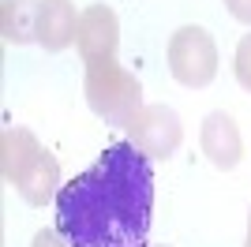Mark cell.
I'll use <instances>...</instances> for the list:
<instances>
[{"label":"cell","instance_id":"6da1fadb","mask_svg":"<svg viewBox=\"0 0 251 247\" xmlns=\"http://www.w3.org/2000/svg\"><path fill=\"white\" fill-rule=\"evenodd\" d=\"M154 221V169L131 143L105 146L56 195V232L68 247H143Z\"/></svg>","mask_w":251,"mask_h":247},{"label":"cell","instance_id":"277c9868","mask_svg":"<svg viewBox=\"0 0 251 247\" xmlns=\"http://www.w3.org/2000/svg\"><path fill=\"white\" fill-rule=\"evenodd\" d=\"M169 72L180 86L202 90L218 75V45L210 38L206 26H180L169 38Z\"/></svg>","mask_w":251,"mask_h":247},{"label":"cell","instance_id":"8fae6325","mask_svg":"<svg viewBox=\"0 0 251 247\" xmlns=\"http://www.w3.org/2000/svg\"><path fill=\"white\" fill-rule=\"evenodd\" d=\"M225 8H229V15H232L236 23L251 26V0H225Z\"/></svg>","mask_w":251,"mask_h":247},{"label":"cell","instance_id":"4fadbf2b","mask_svg":"<svg viewBox=\"0 0 251 247\" xmlns=\"http://www.w3.org/2000/svg\"><path fill=\"white\" fill-rule=\"evenodd\" d=\"M244 247H251V214H248V244H244Z\"/></svg>","mask_w":251,"mask_h":247},{"label":"cell","instance_id":"52a82bcc","mask_svg":"<svg viewBox=\"0 0 251 247\" xmlns=\"http://www.w3.org/2000/svg\"><path fill=\"white\" fill-rule=\"evenodd\" d=\"M199 146L202 154L210 157V165L214 169H221V173H229V169H236L244 157V139H240V127H236V120H232L229 113H210L206 120H202V131H199Z\"/></svg>","mask_w":251,"mask_h":247},{"label":"cell","instance_id":"30bf717a","mask_svg":"<svg viewBox=\"0 0 251 247\" xmlns=\"http://www.w3.org/2000/svg\"><path fill=\"white\" fill-rule=\"evenodd\" d=\"M232 72H236V82L251 94V34H244L240 45H236V60H232Z\"/></svg>","mask_w":251,"mask_h":247},{"label":"cell","instance_id":"8992f818","mask_svg":"<svg viewBox=\"0 0 251 247\" xmlns=\"http://www.w3.org/2000/svg\"><path fill=\"white\" fill-rule=\"evenodd\" d=\"M75 45L83 64L98 60H116V45H120V19L109 4H90L79 11V30H75Z\"/></svg>","mask_w":251,"mask_h":247},{"label":"cell","instance_id":"9c48e42d","mask_svg":"<svg viewBox=\"0 0 251 247\" xmlns=\"http://www.w3.org/2000/svg\"><path fill=\"white\" fill-rule=\"evenodd\" d=\"M38 8H42V0H4L0 4V34L8 45L38 41Z\"/></svg>","mask_w":251,"mask_h":247},{"label":"cell","instance_id":"5b68a950","mask_svg":"<svg viewBox=\"0 0 251 247\" xmlns=\"http://www.w3.org/2000/svg\"><path fill=\"white\" fill-rule=\"evenodd\" d=\"M124 131L127 143L139 146L147 157H173L184 139V124H180L176 109H169V105H143L124 124Z\"/></svg>","mask_w":251,"mask_h":247},{"label":"cell","instance_id":"7c38bea8","mask_svg":"<svg viewBox=\"0 0 251 247\" xmlns=\"http://www.w3.org/2000/svg\"><path fill=\"white\" fill-rule=\"evenodd\" d=\"M30 247H68V240L56 232V228H42L38 236H34V244Z\"/></svg>","mask_w":251,"mask_h":247},{"label":"cell","instance_id":"ba28073f","mask_svg":"<svg viewBox=\"0 0 251 247\" xmlns=\"http://www.w3.org/2000/svg\"><path fill=\"white\" fill-rule=\"evenodd\" d=\"M79 15L72 0H42L38 8V45L45 52H64L75 41Z\"/></svg>","mask_w":251,"mask_h":247},{"label":"cell","instance_id":"7a4b0ae2","mask_svg":"<svg viewBox=\"0 0 251 247\" xmlns=\"http://www.w3.org/2000/svg\"><path fill=\"white\" fill-rule=\"evenodd\" d=\"M0 169L26 206H45L60 195V161L42 150V143L26 127H8L0 135Z\"/></svg>","mask_w":251,"mask_h":247},{"label":"cell","instance_id":"3957f363","mask_svg":"<svg viewBox=\"0 0 251 247\" xmlns=\"http://www.w3.org/2000/svg\"><path fill=\"white\" fill-rule=\"evenodd\" d=\"M83 94H86L90 113L101 116L105 124H116V127H124L143 109V82L135 79V72H127L116 60L86 64Z\"/></svg>","mask_w":251,"mask_h":247}]
</instances>
